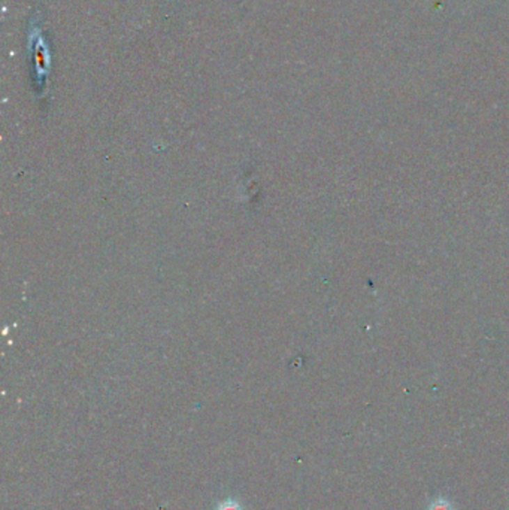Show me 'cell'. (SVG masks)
<instances>
[{
  "label": "cell",
  "instance_id": "6da1fadb",
  "mask_svg": "<svg viewBox=\"0 0 509 510\" xmlns=\"http://www.w3.org/2000/svg\"><path fill=\"white\" fill-rule=\"evenodd\" d=\"M428 510H454L451 502H448V500L445 498H438L434 500V502H432V504L429 506Z\"/></svg>",
  "mask_w": 509,
  "mask_h": 510
},
{
  "label": "cell",
  "instance_id": "7a4b0ae2",
  "mask_svg": "<svg viewBox=\"0 0 509 510\" xmlns=\"http://www.w3.org/2000/svg\"><path fill=\"white\" fill-rule=\"evenodd\" d=\"M215 510H244V509L237 502H235V500H224V502H221L215 507Z\"/></svg>",
  "mask_w": 509,
  "mask_h": 510
}]
</instances>
